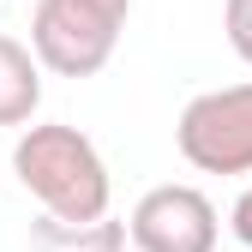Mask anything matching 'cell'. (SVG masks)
I'll return each mask as SVG.
<instances>
[{"instance_id":"cell-2","label":"cell","mask_w":252,"mask_h":252,"mask_svg":"<svg viewBox=\"0 0 252 252\" xmlns=\"http://www.w3.org/2000/svg\"><path fill=\"white\" fill-rule=\"evenodd\" d=\"M132 18V0H36L30 12V48L48 78H96Z\"/></svg>"},{"instance_id":"cell-7","label":"cell","mask_w":252,"mask_h":252,"mask_svg":"<svg viewBox=\"0 0 252 252\" xmlns=\"http://www.w3.org/2000/svg\"><path fill=\"white\" fill-rule=\"evenodd\" d=\"M222 36L228 48L252 66V0H222Z\"/></svg>"},{"instance_id":"cell-3","label":"cell","mask_w":252,"mask_h":252,"mask_svg":"<svg viewBox=\"0 0 252 252\" xmlns=\"http://www.w3.org/2000/svg\"><path fill=\"white\" fill-rule=\"evenodd\" d=\"M174 150L198 174H252V78L198 90L174 120Z\"/></svg>"},{"instance_id":"cell-5","label":"cell","mask_w":252,"mask_h":252,"mask_svg":"<svg viewBox=\"0 0 252 252\" xmlns=\"http://www.w3.org/2000/svg\"><path fill=\"white\" fill-rule=\"evenodd\" d=\"M42 60L30 42L0 36V126H30L42 108Z\"/></svg>"},{"instance_id":"cell-8","label":"cell","mask_w":252,"mask_h":252,"mask_svg":"<svg viewBox=\"0 0 252 252\" xmlns=\"http://www.w3.org/2000/svg\"><path fill=\"white\" fill-rule=\"evenodd\" d=\"M228 234L252 252V180L240 186V198H234V210H228Z\"/></svg>"},{"instance_id":"cell-4","label":"cell","mask_w":252,"mask_h":252,"mask_svg":"<svg viewBox=\"0 0 252 252\" xmlns=\"http://www.w3.org/2000/svg\"><path fill=\"white\" fill-rule=\"evenodd\" d=\"M126 234H132V252H216L222 240V216L216 204L186 180H162L132 204L126 216Z\"/></svg>"},{"instance_id":"cell-6","label":"cell","mask_w":252,"mask_h":252,"mask_svg":"<svg viewBox=\"0 0 252 252\" xmlns=\"http://www.w3.org/2000/svg\"><path fill=\"white\" fill-rule=\"evenodd\" d=\"M126 222L96 216V222H72V216H36L30 222V252H126Z\"/></svg>"},{"instance_id":"cell-1","label":"cell","mask_w":252,"mask_h":252,"mask_svg":"<svg viewBox=\"0 0 252 252\" xmlns=\"http://www.w3.org/2000/svg\"><path fill=\"white\" fill-rule=\"evenodd\" d=\"M12 174L48 216H72V222H96L114 204V174L90 132L66 120H30L18 126L12 144Z\"/></svg>"}]
</instances>
